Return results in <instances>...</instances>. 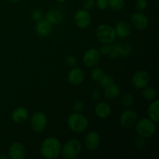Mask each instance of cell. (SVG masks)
<instances>
[{"mask_svg":"<svg viewBox=\"0 0 159 159\" xmlns=\"http://www.w3.org/2000/svg\"><path fill=\"white\" fill-rule=\"evenodd\" d=\"M61 151V144L57 138L50 137L42 142L40 152L43 158L47 159H56Z\"/></svg>","mask_w":159,"mask_h":159,"instance_id":"obj_1","label":"cell"},{"mask_svg":"<svg viewBox=\"0 0 159 159\" xmlns=\"http://www.w3.org/2000/svg\"><path fill=\"white\" fill-rule=\"evenodd\" d=\"M68 126L71 130L75 133H82L89 127V120L81 113H73L68 117Z\"/></svg>","mask_w":159,"mask_h":159,"instance_id":"obj_2","label":"cell"},{"mask_svg":"<svg viewBox=\"0 0 159 159\" xmlns=\"http://www.w3.org/2000/svg\"><path fill=\"white\" fill-rule=\"evenodd\" d=\"M156 123L150 118H142L137 120L135 124V130L140 137L144 138H151L156 132Z\"/></svg>","mask_w":159,"mask_h":159,"instance_id":"obj_3","label":"cell"},{"mask_svg":"<svg viewBox=\"0 0 159 159\" xmlns=\"http://www.w3.org/2000/svg\"><path fill=\"white\" fill-rule=\"evenodd\" d=\"M81 151L82 144L80 141L77 139H71L68 140L63 146H61V153L64 158L75 159L80 154Z\"/></svg>","mask_w":159,"mask_h":159,"instance_id":"obj_4","label":"cell"},{"mask_svg":"<svg viewBox=\"0 0 159 159\" xmlns=\"http://www.w3.org/2000/svg\"><path fill=\"white\" fill-rule=\"evenodd\" d=\"M96 35L98 40L103 44L113 43L116 37L114 28L106 23L99 25L96 28Z\"/></svg>","mask_w":159,"mask_h":159,"instance_id":"obj_5","label":"cell"},{"mask_svg":"<svg viewBox=\"0 0 159 159\" xmlns=\"http://www.w3.org/2000/svg\"><path fill=\"white\" fill-rule=\"evenodd\" d=\"M30 127L34 131L39 133L46 128L48 124V120L44 113L41 112L34 113L30 117Z\"/></svg>","mask_w":159,"mask_h":159,"instance_id":"obj_6","label":"cell"},{"mask_svg":"<svg viewBox=\"0 0 159 159\" xmlns=\"http://www.w3.org/2000/svg\"><path fill=\"white\" fill-rule=\"evenodd\" d=\"M101 54L99 50L91 48L87 50L84 54L82 61L84 65L88 68H93L96 66L100 61Z\"/></svg>","mask_w":159,"mask_h":159,"instance_id":"obj_7","label":"cell"},{"mask_svg":"<svg viewBox=\"0 0 159 159\" xmlns=\"http://www.w3.org/2000/svg\"><path fill=\"white\" fill-rule=\"evenodd\" d=\"M149 81H150V75L148 71L144 70L136 71L131 78L132 85L134 88L138 89H142L144 87L148 86Z\"/></svg>","mask_w":159,"mask_h":159,"instance_id":"obj_8","label":"cell"},{"mask_svg":"<svg viewBox=\"0 0 159 159\" xmlns=\"http://www.w3.org/2000/svg\"><path fill=\"white\" fill-rule=\"evenodd\" d=\"M91 15L85 9H79L74 15V21L76 26L80 29L89 27L91 23Z\"/></svg>","mask_w":159,"mask_h":159,"instance_id":"obj_9","label":"cell"},{"mask_svg":"<svg viewBox=\"0 0 159 159\" xmlns=\"http://www.w3.org/2000/svg\"><path fill=\"white\" fill-rule=\"evenodd\" d=\"M130 24L137 30H144L148 26L149 20L144 13L137 12L130 16Z\"/></svg>","mask_w":159,"mask_h":159,"instance_id":"obj_10","label":"cell"},{"mask_svg":"<svg viewBox=\"0 0 159 159\" xmlns=\"http://www.w3.org/2000/svg\"><path fill=\"white\" fill-rule=\"evenodd\" d=\"M138 120V115L136 112L131 110H127L121 114L120 117V124L125 129H130L134 127Z\"/></svg>","mask_w":159,"mask_h":159,"instance_id":"obj_11","label":"cell"},{"mask_svg":"<svg viewBox=\"0 0 159 159\" xmlns=\"http://www.w3.org/2000/svg\"><path fill=\"white\" fill-rule=\"evenodd\" d=\"M101 142V138L99 134L96 131L89 132L85 137L84 143L88 150L95 151L99 147Z\"/></svg>","mask_w":159,"mask_h":159,"instance_id":"obj_12","label":"cell"},{"mask_svg":"<svg viewBox=\"0 0 159 159\" xmlns=\"http://www.w3.org/2000/svg\"><path fill=\"white\" fill-rule=\"evenodd\" d=\"M85 80V73L80 68L74 67L68 75V81L71 85L78 86Z\"/></svg>","mask_w":159,"mask_h":159,"instance_id":"obj_13","label":"cell"},{"mask_svg":"<svg viewBox=\"0 0 159 159\" xmlns=\"http://www.w3.org/2000/svg\"><path fill=\"white\" fill-rule=\"evenodd\" d=\"M8 154L11 159H23L26 156V148L21 143L15 142L9 148Z\"/></svg>","mask_w":159,"mask_h":159,"instance_id":"obj_14","label":"cell"},{"mask_svg":"<svg viewBox=\"0 0 159 159\" xmlns=\"http://www.w3.org/2000/svg\"><path fill=\"white\" fill-rule=\"evenodd\" d=\"M52 26L53 25H51L45 19H42L37 22L35 26L36 32L37 35L40 37H48L52 31Z\"/></svg>","mask_w":159,"mask_h":159,"instance_id":"obj_15","label":"cell"},{"mask_svg":"<svg viewBox=\"0 0 159 159\" xmlns=\"http://www.w3.org/2000/svg\"><path fill=\"white\" fill-rule=\"evenodd\" d=\"M114 30L116 37L122 39L127 38L131 33V26L128 22L125 20H120L116 23Z\"/></svg>","mask_w":159,"mask_h":159,"instance_id":"obj_16","label":"cell"},{"mask_svg":"<svg viewBox=\"0 0 159 159\" xmlns=\"http://www.w3.org/2000/svg\"><path fill=\"white\" fill-rule=\"evenodd\" d=\"M95 113L100 119H107L111 115L112 109L108 103L105 102H97L94 108Z\"/></svg>","mask_w":159,"mask_h":159,"instance_id":"obj_17","label":"cell"},{"mask_svg":"<svg viewBox=\"0 0 159 159\" xmlns=\"http://www.w3.org/2000/svg\"><path fill=\"white\" fill-rule=\"evenodd\" d=\"M28 118H29V112L25 107H18L14 110L12 113V120L16 124H23L27 120Z\"/></svg>","mask_w":159,"mask_h":159,"instance_id":"obj_18","label":"cell"},{"mask_svg":"<svg viewBox=\"0 0 159 159\" xmlns=\"http://www.w3.org/2000/svg\"><path fill=\"white\" fill-rule=\"evenodd\" d=\"M99 51L101 55L106 56V57H108L111 59H114L119 57L116 44H112V43L104 44L101 46Z\"/></svg>","mask_w":159,"mask_h":159,"instance_id":"obj_19","label":"cell"},{"mask_svg":"<svg viewBox=\"0 0 159 159\" xmlns=\"http://www.w3.org/2000/svg\"><path fill=\"white\" fill-rule=\"evenodd\" d=\"M44 17L45 20L49 22L51 25H57L62 21L63 15L57 9H49L45 13Z\"/></svg>","mask_w":159,"mask_h":159,"instance_id":"obj_20","label":"cell"},{"mask_svg":"<svg viewBox=\"0 0 159 159\" xmlns=\"http://www.w3.org/2000/svg\"><path fill=\"white\" fill-rule=\"evenodd\" d=\"M147 113L148 115V118L155 123H158L159 121V100H153L152 103L148 106L147 110Z\"/></svg>","mask_w":159,"mask_h":159,"instance_id":"obj_21","label":"cell"},{"mask_svg":"<svg viewBox=\"0 0 159 159\" xmlns=\"http://www.w3.org/2000/svg\"><path fill=\"white\" fill-rule=\"evenodd\" d=\"M104 96L108 99H114L121 94V89L119 85L113 83V85L104 89Z\"/></svg>","mask_w":159,"mask_h":159,"instance_id":"obj_22","label":"cell"},{"mask_svg":"<svg viewBox=\"0 0 159 159\" xmlns=\"http://www.w3.org/2000/svg\"><path fill=\"white\" fill-rule=\"evenodd\" d=\"M142 93H141V95H142V97L144 98V99L148 101H153L155 100L157 98V91L155 89L152 88V87H144V89H142Z\"/></svg>","mask_w":159,"mask_h":159,"instance_id":"obj_23","label":"cell"},{"mask_svg":"<svg viewBox=\"0 0 159 159\" xmlns=\"http://www.w3.org/2000/svg\"><path fill=\"white\" fill-rule=\"evenodd\" d=\"M119 57H127L131 53L132 48L128 43H116Z\"/></svg>","mask_w":159,"mask_h":159,"instance_id":"obj_24","label":"cell"},{"mask_svg":"<svg viewBox=\"0 0 159 159\" xmlns=\"http://www.w3.org/2000/svg\"><path fill=\"white\" fill-rule=\"evenodd\" d=\"M109 6L113 11H120L125 6V1L124 0H109Z\"/></svg>","mask_w":159,"mask_h":159,"instance_id":"obj_25","label":"cell"},{"mask_svg":"<svg viewBox=\"0 0 159 159\" xmlns=\"http://www.w3.org/2000/svg\"><path fill=\"white\" fill-rule=\"evenodd\" d=\"M99 84L102 88L105 89L107 87L110 86V85H113L114 83V79L112 76L109 75H103L102 78H101L100 80L99 81Z\"/></svg>","mask_w":159,"mask_h":159,"instance_id":"obj_26","label":"cell"},{"mask_svg":"<svg viewBox=\"0 0 159 159\" xmlns=\"http://www.w3.org/2000/svg\"><path fill=\"white\" fill-rule=\"evenodd\" d=\"M134 101V96L131 94H130V93H124L122 96V98H121L122 105L125 108H130L133 105Z\"/></svg>","mask_w":159,"mask_h":159,"instance_id":"obj_27","label":"cell"},{"mask_svg":"<svg viewBox=\"0 0 159 159\" xmlns=\"http://www.w3.org/2000/svg\"><path fill=\"white\" fill-rule=\"evenodd\" d=\"M104 71L103 70L99 67H95L91 72V79L94 82H99L101 79V78L103 76Z\"/></svg>","mask_w":159,"mask_h":159,"instance_id":"obj_28","label":"cell"},{"mask_svg":"<svg viewBox=\"0 0 159 159\" xmlns=\"http://www.w3.org/2000/svg\"><path fill=\"white\" fill-rule=\"evenodd\" d=\"M84 107H85L84 102L82 100H80V99H77L72 104V109L75 113H81V112H82L84 110Z\"/></svg>","mask_w":159,"mask_h":159,"instance_id":"obj_29","label":"cell"},{"mask_svg":"<svg viewBox=\"0 0 159 159\" xmlns=\"http://www.w3.org/2000/svg\"><path fill=\"white\" fill-rule=\"evenodd\" d=\"M135 6L138 12H143L148 7V2L146 0H137Z\"/></svg>","mask_w":159,"mask_h":159,"instance_id":"obj_30","label":"cell"},{"mask_svg":"<svg viewBox=\"0 0 159 159\" xmlns=\"http://www.w3.org/2000/svg\"><path fill=\"white\" fill-rule=\"evenodd\" d=\"M65 64L70 68H74L77 65V59L73 55H68L65 57Z\"/></svg>","mask_w":159,"mask_h":159,"instance_id":"obj_31","label":"cell"},{"mask_svg":"<svg viewBox=\"0 0 159 159\" xmlns=\"http://www.w3.org/2000/svg\"><path fill=\"white\" fill-rule=\"evenodd\" d=\"M31 17H32L33 20L37 22L43 19V12L39 9H34V10H33L32 13H31Z\"/></svg>","mask_w":159,"mask_h":159,"instance_id":"obj_32","label":"cell"},{"mask_svg":"<svg viewBox=\"0 0 159 159\" xmlns=\"http://www.w3.org/2000/svg\"><path fill=\"white\" fill-rule=\"evenodd\" d=\"M101 97V93L97 89H94L90 93V99L93 102H97Z\"/></svg>","mask_w":159,"mask_h":159,"instance_id":"obj_33","label":"cell"},{"mask_svg":"<svg viewBox=\"0 0 159 159\" xmlns=\"http://www.w3.org/2000/svg\"><path fill=\"white\" fill-rule=\"evenodd\" d=\"M96 4L99 9L104 10L109 7V0H96Z\"/></svg>","mask_w":159,"mask_h":159,"instance_id":"obj_34","label":"cell"},{"mask_svg":"<svg viewBox=\"0 0 159 159\" xmlns=\"http://www.w3.org/2000/svg\"><path fill=\"white\" fill-rule=\"evenodd\" d=\"M96 5V1L95 0H84L83 6L84 9L86 10H91Z\"/></svg>","mask_w":159,"mask_h":159,"instance_id":"obj_35","label":"cell"},{"mask_svg":"<svg viewBox=\"0 0 159 159\" xmlns=\"http://www.w3.org/2000/svg\"><path fill=\"white\" fill-rule=\"evenodd\" d=\"M7 1L10 2H20L21 0H7Z\"/></svg>","mask_w":159,"mask_h":159,"instance_id":"obj_36","label":"cell"},{"mask_svg":"<svg viewBox=\"0 0 159 159\" xmlns=\"http://www.w3.org/2000/svg\"><path fill=\"white\" fill-rule=\"evenodd\" d=\"M56 1H57V2H59V3H62V2H65L66 0H56Z\"/></svg>","mask_w":159,"mask_h":159,"instance_id":"obj_37","label":"cell"},{"mask_svg":"<svg viewBox=\"0 0 159 159\" xmlns=\"http://www.w3.org/2000/svg\"><path fill=\"white\" fill-rule=\"evenodd\" d=\"M0 158H5V159H8V158H9V157H7V156H3V155H2V156H0Z\"/></svg>","mask_w":159,"mask_h":159,"instance_id":"obj_38","label":"cell"}]
</instances>
